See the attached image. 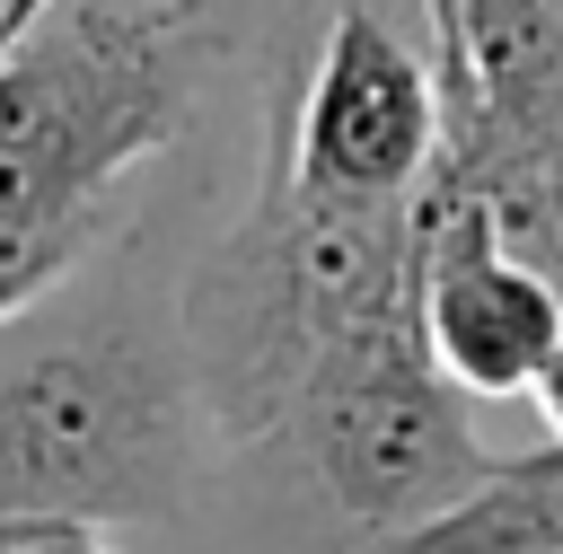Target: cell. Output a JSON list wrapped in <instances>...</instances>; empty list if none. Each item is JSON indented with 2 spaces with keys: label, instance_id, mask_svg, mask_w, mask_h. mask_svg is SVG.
Wrapping results in <instances>:
<instances>
[{
  "label": "cell",
  "instance_id": "6da1fadb",
  "mask_svg": "<svg viewBox=\"0 0 563 554\" xmlns=\"http://www.w3.org/2000/svg\"><path fill=\"white\" fill-rule=\"evenodd\" d=\"M211 448L176 290L79 264L0 317V519L158 528L194 501Z\"/></svg>",
  "mask_w": 563,
  "mask_h": 554
},
{
  "label": "cell",
  "instance_id": "8fae6325",
  "mask_svg": "<svg viewBox=\"0 0 563 554\" xmlns=\"http://www.w3.org/2000/svg\"><path fill=\"white\" fill-rule=\"evenodd\" d=\"M537 413H545V431H554V448H563V343H554V361H545V378H537Z\"/></svg>",
  "mask_w": 563,
  "mask_h": 554
},
{
  "label": "cell",
  "instance_id": "5b68a950",
  "mask_svg": "<svg viewBox=\"0 0 563 554\" xmlns=\"http://www.w3.org/2000/svg\"><path fill=\"white\" fill-rule=\"evenodd\" d=\"M440 141H449V114H440L431 35L387 26L369 9H325L317 62L290 114L273 123L282 167L317 202L396 211V202H422V185L440 176Z\"/></svg>",
  "mask_w": 563,
  "mask_h": 554
},
{
  "label": "cell",
  "instance_id": "52a82bcc",
  "mask_svg": "<svg viewBox=\"0 0 563 554\" xmlns=\"http://www.w3.org/2000/svg\"><path fill=\"white\" fill-rule=\"evenodd\" d=\"M378 554H563V448L545 440L528 457H493V475L466 501H449Z\"/></svg>",
  "mask_w": 563,
  "mask_h": 554
},
{
  "label": "cell",
  "instance_id": "9c48e42d",
  "mask_svg": "<svg viewBox=\"0 0 563 554\" xmlns=\"http://www.w3.org/2000/svg\"><path fill=\"white\" fill-rule=\"evenodd\" d=\"M0 554H123V545L70 519H0Z\"/></svg>",
  "mask_w": 563,
  "mask_h": 554
},
{
  "label": "cell",
  "instance_id": "277c9868",
  "mask_svg": "<svg viewBox=\"0 0 563 554\" xmlns=\"http://www.w3.org/2000/svg\"><path fill=\"white\" fill-rule=\"evenodd\" d=\"M466 405L475 396L449 387V369L422 343V317L405 308L361 343H343L299 387L273 448H290V466L334 510V528H352V545L378 554L493 475V448Z\"/></svg>",
  "mask_w": 563,
  "mask_h": 554
},
{
  "label": "cell",
  "instance_id": "30bf717a",
  "mask_svg": "<svg viewBox=\"0 0 563 554\" xmlns=\"http://www.w3.org/2000/svg\"><path fill=\"white\" fill-rule=\"evenodd\" d=\"M44 9H53V0H18V9H9V35H18V26H35ZM325 9H369V18H387V26L431 35V9H422V0H325Z\"/></svg>",
  "mask_w": 563,
  "mask_h": 554
},
{
  "label": "cell",
  "instance_id": "3957f363",
  "mask_svg": "<svg viewBox=\"0 0 563 554\" xmlns=\"http://www.w3.org/2000/svg\"><path fill=\"white\" fill-rule=\"evenodd\" d=\"M413 264H422L413 202L396 211L317 202L264 141L246 211L176 273V334L211 440L238 457L273 448L299 387L343 343L413 308Z\"/></svg>",
  "mask_w": 563,
  "mask_h": 554
},
{
  "label": "cell",
  "instance_id": "9a60e30c",
  "mask_svg": "<svg viewBox=\"0 0 563 554\" xmlns=\"http://www.w3.org/2000/svg\"><path fill=\"white\" fill-rule=\"evenodd\" d=\"M0 44H9V35H0Z\"/></svg>",
  "mask_w": 563,
  "mask_h": 554
},
{
  "label": "cell",
  "instance_id": "ba28073f",
  "mask_svg": "<svg viewBox=\"0 0 563 554\" xmlns=\"http://www.w3.org/2000/svg\"><path fill=\"white\" fill-rule=\"evenodd\" d=\"M440 185L449 193H466L484 220H493V237L563 299V167H537V158H440Z\"/></svg>",
  "mask_w": 563,
  "mask_h": 554
},
{
  "label": "cell",
  "instance_id": "5bb4252c",
  "mask_svg": "<svg viewBox=\"0 0 563 554\" xmlns=\"http://www.w3.org/2000/svg\"><path fill=\"white\" fill-rule=\"evenodd\" d=\"M422 9H431V0H422Z\"/></svg>",
  "mask_w": 563,
  "mask_h": 554
},
{
  "label": "cell",
  "instance_id": "7a4b0ae2",
  "mask_svg": "<svg viewBox=\"0 0 563 554\" xmlns=\"http://www.w3.org/2000/svg\"><path fill=\"white\" fill-rule=\"evenodd\" d=\"M220 0H53L0 44V290L70 281L114 193L185 141L220 70Z\"/></svg>",
  "mask_w": 563,
  "mask_h": 554
},
{
  "label": "cell",
  "instance_id": "4fadbf2b",
  "mask_svg": "<svg viewBox=\"0 0 563 554\" xmlns=\"http://www.w3.org/2000/svg\"><path fill=\"white\" fill-rule=\"evenodd\" d=\"M9 9H18V0H0V35H9Z\"/></svg>",
  "mask_w": 563,
  "mask_h": 554
},
{
  "label": "cell",
  "instance_id": "8992f818",
  "mask_svg": "<svg viewBox=\"0 0 563 554\" xmlns=\"http://www.w3.org/2000/svg\"><path fill=\"white\" fill-rule=\"evenodd\" d=\"M422 220V264H413V317H422V343L431 361L449 369L457 396H537L554 343H563V299L493 237V220L449 193L440 176L422 185L413 202Z\"/></svg>",
  "mask_w": 563,
  "mask_h": 554
},
{
  "label": "cell",
  "instance_id": "7c38bea8",
  "mask_svg": "<svg viewBox=\"0 0 563 554\" xmlns=\"http://www.w3.org/2000/svg\"><path fill=\"white\" fill-rule=\"evenodd\" d=\"M18 308H26V290H0V317H18Z\"/></svg>",
  "mask_w": 563,
  "mask_h": 554
}]
</instances>
